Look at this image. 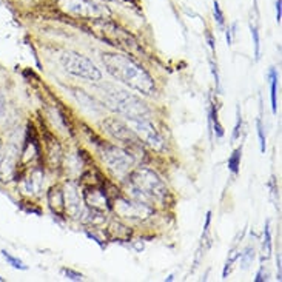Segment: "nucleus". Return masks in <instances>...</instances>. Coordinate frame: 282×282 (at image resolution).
I'll list each match as a JSON object with an SVG mask.
<instances>
[{
  "label": "nucleus",
  "mask_w": 282,
  "mask_h": 282,
  "mask_svg": "<svg viewBox=\"0 0 282 282\" xmlns=\"http://www.w3.org/2000/svg\"><path fill=\"white\" fill-rule=\"evenodd\" d=\"M241 126H242V119H241V114H239V110H238V122H236V126H235V131H233V136H231V142H236L241 138Z\"/></svg>",
  "instance_id": "f3484780"
},
{
  "label": "nucleus",
  "mask_w": 282,
  "mask_h": 282,
  "mask_svg": "<svg viewBox=\"0 0 282 282\" xmlns=\"http://www.w3.org/2000/svg\"><path fill=\"white\" fill-rule=\"evenodd\" d=\"M3 113H5V99H3V96L0 94V116Z\"/></svg>",
  "instance_id": "4be33fe9"
},
{
  "label": "nucleus",
  "mask_w": 282,
  "mask_h": 282,
  "mask_svg": "<svg viewBox=\"0 0 282 282\" xmlns=\"http://www.w3.org/2000/svg\"><path fill=\"white\" fill-rule=\"evenodd\" d=\"M211 71H213V74H215V79H216V86L219 88V74H218V70H216V66H215V63L211 62Z\"/></svg>",
  "instance_id": "412c9836"
},
{
  "label": "nucleus",
  "mask_w": 282,
  "mask_h": 282,
  "mask_svg": "<svg viewBox=\"0 0 282 282\" xmlns=\"http://www.w3.org/2000/svg\"><path fill=\"white\" fill-rule=\"evenodd\" d=\"M102 158L113 171L119 174L126 173L133 165V158L130 154L118 147H114V145H105L102 150Z\"/></svg>",
  "instance_id": "423d86ee"
},
{
  "label": "nucleus",
  "mask_w": 282,
  "mask_h": 282,
  "mask_svg": "<svg viewBox=\"0 0 282 282\" xmlns=\"http://www.w3.org/2000/svg\"><path fill=\"white\" fill-rule=\"evenodd\" d=\"M210 221H211V211L207 213V222H205V227H203V231H208V227H210Z\"/></svg>",
  "instance_id": "5701e85b"
},
{
  "label": "nucleus",
  "mask_w": 282,
  "mask_h": 282,
  "mask_svg": "<svg viewBox=\"0 0 282 282\" xmlns=\"http://www.w3.org/2000/svg\"><path fill=\"white\" fill-rule=\"evenodd\" d=\"M251 36H253V43H255V56L258 60L259 54H261V40H259V33L256 30V26H253V25H251Z\"/></svg>",
  "instance_id": "2eb2a0df"
},
{
  "label": "nucleus",
  "mask_w": 282,
  "mask_h": 282,
  "mask_svg": "<svg viewBox=\"0 0 282 282\" xmlns=\"http://www.w3.org/2000/svg\"><path fill=\"white\" fill-rule=\"evenodd\" d=\"M210 121L213 123V128H215V133L218 138H222L223 136V128H222V125L219 122V118H218V108L215 105L211 106V113H210Z\"/></svg>",
  "instance_id": "9b49d317"
},
{
  "label": "nucleus",
  "mask_w": 282,
  "mask_h": 282,
  "mask_svg": "<svg viewBox=\"0 0 282 282\" xmlns=\"http://www.w3.org/2000/svg\"><path fill=\"white\" fill-rule=\"evenodd\" d=\"M2 256L8 261V264H9V265H13L14 268H19V270H26V265L23 264V262H22L20 259H17V258L11 256L6 250H3V251H2Z\"/></svg>",
  "instance_id": "ddd939ff"
},
{
  "label": "nucleus",
  "mask_w": 282,
  "mask_h": 282,
  "mask_svg": "<svg viewBox=\"0 0 282 282\" xmlns=\"http://www.w3.org/2000/svg\"><path fill=\"white\" fill-rule=\"evenodd\" d=\"M130 125L133 126V131L139 136V139L147 142L151 147L161 148L162 147V139L158 134L156 128L151 125V122L147 121V118H133L130 119Z\"/></svg>",
  "instance_id": "0eeeda50"
},
{
  "label": "nucleus",
  "mask_w": 282,
  "mask_h": 282,
  "mask_svg": "<svg viewBox=\"0 0 282 282\" xmlns=\"http://www.w3.org/2000/svg\"><path fill=\"white\" fill-rule=\"evenodd\" d=\"M241 154H242V150L238 148V150L233 151V154H231L230 159H228V170H230L231 173H235V174H238L239 167H241Z\"/></svg>",
  "instance_id": "9d476101"
},
{
  "label": "nucleus",
  "mask_w": 282,
  "mask_h": 282,
  "mask_svg": "<svg viewBox=\"0 0 282 282\" xmlns=\"http://www.w3.org/2000/svg\"><path fill=\"white\" fill-rule=\"evenodd\" d=\"M102 62L114 79L121 81L122 83L128 85L130 88L138 90L143 94H153L156 91L154 82L150 74L143 70L141 65L136 63L128 56L121 54H103Z\"/></svg>",
  "instance_id": "f257e3e1"
},
{
  "label": "nucleus",
  "mask_w": 282,
  "mask_h": 282,
  "mask_svg": "<svg viewBox=\"0 0 282 282\" xmlns=\"http://www.w3.org/2000/svg\"><path fill=\"white\" fill-rule=\"evenodd\" d=\"M270 83H271V110L273 113H276L278 110V103H276V85H278V76L276 71L271 68L270 70Z\"/></svg>",
  "instance_id": "1a4fd4ad"
},
{
  "label": "nucleus",
  "mask_w": 282,
  "mask_h": 282,
  "mask_svg": "<svg viewBox=\"0 0 282 282\" xmlns=\"http://www.w3.org/2000/svg\"><path fill=\"white\" fill-rule=\"evenodd\" d=\"M106 101H108L111 105H114L113 108L118 110L119 113L128 116L130 119L133 118H145L148 113L145 103H142L138 97H134L125 91L121 90H114L111 88L110 93H106Z\"/></svg>",
  "instance_id": "20e7f679"
},
{
  "label": "nucleus",
  "mask_w": 282,
  "mask_h": 282,
  "mask_svg": "<svg viewBox=\"0 0 282 282\" xmlns=\"http://www.w3.org/2000/svg\"><path fill=\"white\" fill-rule=\"evenodd\" d=\"M281 5H282L281 0H276V20L278 22H281Z\"/></svg>",
  "instance_id": "aec40b11"
},
{
  "label": "nucleus",
  "mask_w": 282,
  "mask_h": 282,
  "mask_svg": "<svg viewBox=\"0 0 282 282\" xmlns=\"http://www.w3.org/2000/svg\"><path fill=\"white\" fill-rule=\"evenodd\" d=\"M63 273L70 278L71 281H82L83 278H82V275H79V273H76V271H73V270H70V268H65L63 270Z\"/></svg>",
  "instance_id": "6ab92c4d"
},
{
  "label": "nucleus",
  "mask_w": 282,
  "mask_h": 282,
  "mask_svg": "<svg viewBox=\"0 0 282 282\" xmlns=\"http://www.w3.org/2000/svg\"><path fill=\"white\" fill-rule=\"evenodd\" d=\"M239 256H241L242 265H244V268H247L250 265V262L253 261V258H255V250H253L251 247H248V248H245L244 253H239Z\"/></svg>",
  "instance_id": "4468645a"
},
{
  "label": "nucleus",
  "mask_w": 282,
  "mask_h": 282,
  "mask_svg": "<svg viewBox=\"0 0 282 282\" xmlns=\"http://www.w3.org/2000/svg\"><path fill=\"white\" fill-rule=\"evenodd\" d=\"M258 134L261 141V151L265 153V136H264V128H262V122L258 121Z\"/></svg>",
  "instance_id": "a211bd4d"
},
{
  "label": "nucleus",
  "mask_w": 282,
  "mask_h": 282,
  "mask_svg": "<svg viewBox=\"0 0 282 282\" xmlns=\"http://www.w3.org/2000/svg\"><path fill=\"white\" fill-rule=\"evenodd\" d=\"M215 19H216V22L221 28H223V23H225V19H223V13H222V9L218 3V0H215Z\"/></svg>",
  "instance_id": "dca6fc26"
},
{
  "label": "nucleus",
  "mask_w": 282,
  "mask_h": 282,
  "mask_svg": "<svg viewBox=\"0 0 282 282\" xmlns=\"http://www.w3.org/2000/svg\"><path fill=\"white\" fill-rule=\"evenodd\" d=\"M103 126H106V131L118 141L130 143L133 147H138L139 145V138L136 136V133L131 131L128 126H125L122 122L116 121V119H110V121L103 122Z\"/></svg>",
  "instance_id": "6e6552de"
},
{
  "label": "nucleus",
  "mask_w": 282,
  "mask_h": 282,
  "mask_svg": "<svg viewBox=\"0 0 282 282\" xmlns=\"http://www.w3.org/2000/svg\"><path fill=\"white\" fill-rule=\"evenodd\" d=\"M59 6L68 14L85 19L102 17L105 14V9L91 0H59Z\"/></svg>",
  "instance_id": "39448f33"
},
{
  "label": "nucleus",
  "mask_w": 282,
  "mask_h": 282,
  "mask_svg": "<svg viewBox=\"0 0 282 282\" xmlns=\"http://www.w3.org/2000/svg\"><path fill=\"white\" fill-rule=\"evenodd\" d=\"M131 187L134 188L136 193H139L142 198H147L151 201H161L163 199L165 193H167L161 179L147 168L136 170L131 174Z\"/></svg>",
  "instance_id": "f03ea898"
},
{
  "label": "nucleus",
  "mask_w": 282,
  "mask_h": 282,
  "mask_svg": "<svg viewBox=\"0 0 282 282\" xmlns=\"http://www.w3.org/2000/svg\"><path fill=\"white\" fill-rule=\"evenodd\" d=\"M207 37H208V45H210V48L213 51H215V43H213V37H211V34H207Z\"/></svg>",
  "instance_id": "b1692460"
},
{
  "label": "nucleus",
  "mask_w": 282,
  "mask_h": 282,
  "mask_svg": "<svg viewBox=\"0 0 282 282\" xmlns=\"http://www.w3.org/2000/svg\"><path fill=\"white\" fill-rule=\"evenodd\" d=\"M264 259H268L271 255V235H270V223H265V230H264Z\"/></svg>",
  "instance_id": "f8f14e48"
},
{
  "label": "nucleus",
  "mask_w": 282,
  "mask_h": 282,
  "mask_svg": "<svg viewBox=\"0 0 282 282\" xmlns=\"http://www.w3.org/2000/svg\"><path fill=\"white\" fill-rule=\"evenodd\" d=\"M60 63L65 68V71L73 76L83 77V79H88L93 82L102 79V73L99 71V68L82 54H77L74 51H66L60 57Z\"/></svg>",
  "instance_id": "7ed1b4c3"
}]
</instances>
